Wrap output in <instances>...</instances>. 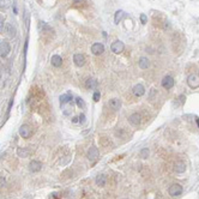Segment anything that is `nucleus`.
Listing matches in <instances>:
<instances>
[{"mask_svg": "<svg viewBox=\"0 0 199 199\" xmlns=\"http://www.w3.org/2000/svg\"><path fill=\"white\" fill-rule=\"evenodd\" d=\"M4 27H5V21H4V17H3V16H0V34L3 33Z\"/></svg>", "mask_w": 199, "mask_h": 199, "instance_id": "28", "label": "nucleus"}, {"mask_svg": "<svg viewBox=\"0 0 199 199\" xmlns=\"http://www.w3.org/2000/svg\"><path fill=\"white\" fill-rule=\"evenodd\" d=\"M85 86H86L88 89H95V88L97 86V82H96L95 79H92V78H89V79H86V82H85Z\"/></svg>", "mask_w": 199, "mask_h": 199, "instance_id": "22", "label": "nucleus"}, {"mask_svg": "<svg viewBox=\"0 0 199 199\" xmlns=\"http://www.w3.org/2000/svg\"><path fill=\"white\" fill-rule=\"evenodd\" d=\"M139 156H140L142 158H148V156H149V149H148V148L142 149L140 152H139Z\"/></svg>", "mask_w": 199, "mask_h": 199, "instance_id": "24", "label": "nucleus"}, {"mask_svg": "<svg viewBox=\"0 0 199 199\" xmlns=\"http://www.w3.org/2000/svg\"><path fill=\"white\" fill-rule=\"evenodd\" d=\"M78 119H79V123H84V121H85V117H84L83 114H82V115H80Z\"/></svg>", "mask_w": 199, "mask_h": 199, "instance_id": "30", "label": "nucleus"}, {"mask_svg": "<svg viewBox=\"0 0 199 199\" xmlns=\"http://www.w3.org/2000/svg\"><path fill=\"white\" fill-rule=\"evenodd\" d=\"M41 168H42V164H41V162H39V161H33V162H30V164H29V169H30L31 172H39V170H41Z\"/></svg>", "mask_w": 199, "mask_h": 199, "instance_id": "19", "label": "nucleus"}, {"mask_svg": "<svg viewBox=\"0 0 199 199\" xmlns=\"http://www.w3.org/2000/svg\"><path fill=\"white\" fill-rule=\"evenodd\" d=\"M73 1H74L76 4H78V3H80V1H82V0H73Z\"/></svg>", "mask_w": 199, "mask_h": 199, "instance_id": "32", "label": "nucleus"}, {"mask_svg": "<svg viewBox=\"0 0 199 199\" xmlns=\"http://www.w3.org/2000/svg\"><path fill=\"white\" fill-rule=\"evenodd\" d=\"M76 103H77V106H78L80 109H84V108H85V103H84V101H83L80 97H77V98H76Z\"/></svg>", "mask_w": 199, "mask_h": 199, "instance_id": "25", "label": "nucleus"}, {"mask_svg": "<svg viewBox=\"0 0 199 199\" xmlns=\"http://www.w3.org/2000/svg\"><path fill=\"white\" fill-rule=\"evenodd\" d=\"M109 107L112 108V109H114V111H118V109H120V107H121V101L119 98H117V97H114V98H112V100H109Z\"/></svg>", "mask_w": 199, "mask_h": 199, "instance_id": "13", "label": "nucleus"}, {"mask_svg": "<svg viewBox=\"0 0 199 199\" xmlns=\"http://www.w3.org/2000/svg\"><path fill=\"white\" fill-rule=\"evenodd\" d=\"M140 21H142V23H143V24H145V23H146V21H148V17H146V15L142 13V15H140Z\"/></svg>", "mask_w": 199, "mask_h": 199, "instance_id": "29", "label": "nucleus"}, {"mask_svg": "<svg viewBox=\"0 0 199 199\" xmlns=\"http://www.w3.org/2000/svg\"><path fill=\"white\" fill-rule=\"evenodd\" d=\"M195 120H197V123H198V126H199V119H198V118H197V119H195Z\"/></svg>", "mask_w": 199, "mask_h": 199, "instance_id": "33", "label": "nucleus"}, {"mask_svg": "<svg viewBox=\"0 0 199 199\" xmlns=\"http://www.w3.org/2000/svg\"><path fill=\"white\" fill-rule=\"evenodd\" d=\"M132 92H133L134 96L140 97V96H143L145 94V89H144V86L142 84H136L133 86V89H132Z\"/></svg>", "mask_w": 199, "mask_h": 199, "instance_id": "11", "label": "nucleus"}, {"mask_svg": "<svg viewBox=\"0 0 199 199\" xmlns=\"http://www.w3.org/2000/svg\"><path fill=\"white\" fill-rule=\"evenodd\" d=\"M91 52L94 55H101L105 52V46L102 43H94L91 46Z\"/></svg>", "mask_w": 199, "mask_h": 199, "instance_id": "9", "label": "nucleus"}, {"mask_svg": "<svg viewBox=\"0 0 199 199\" xmlns=\"http://www.w3.org/2000/svg\"><path fill=\"white\" fill-rule=\"evenodd\" d=\"M31 133H33V131H31V128H30L28 125L21 126V128H19V134H21V137H23V138H29V137L31 136Z\"/></svg>", "mask_w": 199, "mask_h": 199, "instance_id": "10", "label": "nucleus"}, {"mask_svg": "<svg viewBox=\"0 0 199 199\" xmlns=\"http://www.w3.org/2000/svg\"><path fill=\"white\" fill-rule=\"evenodd\" d=\"M17 155H18L19 157H28V156L30 155V150H28L27 148H18Z\"/></svg>", "mask_w": 199, "mask_h": 199, "instance_id": "20", "label": "nucleus"}, {"mask_svg": "<svg viewBox=\"0 0 199 199\" xmlns=\"http://www.w3.org/2000/svg\"><path fill=\"white\" fill-rule=\"evenodd\" d=\"M50 61H52V65H53L54 67H60L61 64H62V59H61V56H60V55H56V54L52 56Z\"/></svg>", "mask_w": 199, "mask_h": 199, "instance_id": "18", "label": "nucleus"}, {"mask_svg": "<svg viewBox=\"0 0 199 199\" xmlns=\"http://www.w3.org/2000/svg\"><path fill=\"white\" fill-rule=\"evenodd\" d=\"M124 48H125V45H124L121 41H115V42H113L112 46H111L112 52L115 53V54H120V53L124 50Z\"/></svg>", "mask_w": 199, "mask_h": 199, "instance_id": "6", "label": "nucleus"}, {"mask_svg": "<svg viewBox=\"0 0 199 199\" xmlns=\"http://www.w3.org/2000/svg\"><path fill=\"white\" fill-rule=\"evenodd\" d=\"M10 43L7 40H1L0 41V58H6L10 53Z\"/></svg>", "mask_w": 199, "mask_h": 199, "instance_id": "1", "label": "nucleus"}, {"mask_svg": "<svg viewBox=\"0 0 199 199\" xmlns=\"http://www.w3.org/2000/svg\"><path fill=\"white\" fill-rule=\"evenodd\" d=\"M128 123L132 125V126H139L140 123H142V117L140 114L138 113H133L128 117Z\"/></svg>", "mask_w": 199, "mask_h": 199, "instance_id": "7", "label": "nucleus"}, {"mask_svg": "<svg viewBox=\"0 0 199 199\" xmlns=\"http://www.w3.org/2000/svg\"><path fill=\"white\" fill-rule=\"evenodd\" d=\"M4 30H5V34L10 37V39H13L16 37V28L11 24V23H5V27H4Z\"/></svg>", "mask_w": 199, "mask_h": 199, "instance_id": "5", "label": "nucleus"}, {"mask_svg": "<svg viewBox=\"0 0 199 199\" xmlns=\"http://www.w3.org/2000/svg\"><path fill=\"white\" fill-rule=\"evenodd\" d=\"M4 185H5V180L3 177H0V187H3Z\"/></svg>", "mask_w": 199, "mask_h": 199, "instance_id": "31", "label": "nucleus"}, {"mask_svg": "<svg viewBox=\"0 0 199 199\" xmlns=\"http://www.w3.org/2000/svg\"><path fill=\"white\" fill-rule=\"evenodd\" d=\"M95 182H96V185H97V186L103 187V186H106V183H107V176H106V175H103V174L98 175V176L96 177Z\"/></svg>", "mask_w": 199, "mask_h": 199, "instance_id": "17", "label": "nucleus"}, {"mask_svg": "<svg viewBox=\"0 0 199 199\" xmlns=\"http://www.w3.org/2000/svg\"><path fill=\"white\" fill-rule=\"evenodd\" d=\"M100 156V152H98V149L95 148V146H91L88 151V160L90 162H95Z\"/></svg>", "mask_w": 199, "mask_h": 199, "instance_id": "4", "label": "nucleus"}, {"mask_svg": "<svg viewBox=\"0 0 199 199\" xmlns=\"http://www.w3.org/2000/svg\"><path fill=\"white\" fill-rule=\"evenodd\" d=\"M124 199H127V198H124Z\"/></svg>", "mask_w": 199, "mask_h": 199, "instance_id": "34", "label": "nucleus"}, {"mask_svg": "<svg viewBox=\"0 0 199 199\" xmlns=\"http://www.w3.org/2000/svg\"><path fill=\"white\" fill-rule=\"evenodd\" d=\"M168 193H169V195H172V197H177V195H180V194L182 193V186L179 185V183H174V185H172V186L169 187Z\"/></svg>", "mask_w": 199, "mask_h": 199, "instance_id": "3", "label": "nucleus"}, {"mask_svg": "<svg viewBox=\"0 0 199 199\" xmlns=\"http://www.w3.org/2000/svg\"><path fill=\"white\" fill-rule=\"evenodd\" d=\"M73 61H74V65H76V66L82 67V66H84V64H85V56H84L83 54H74Z\"/></svg>", "mask_w": 199, "mask_h": 199, "instance_id": "12", "label": "nucleus"}, {"mask_svg": "<svg viewBox=\"0 0 199 199\" xmlns=\"http://www.w3.org/2000/svg\"><path fill=\"white\" fill-rule=\"evenodd\" d=\"M11 5V0H0V10H7Z\"/></svg>", "mask_w": 199, "mask_h": 199, "instance_id": "23", "label": "nucleus"}, {"mask_svg": "<svg viewBox=\"0 0 199 199\" xmlns=\"http://www.w3.org/2000/svg\"><path fill=\"white\" fill-rule=\"evenodd\" d=\"M138 65H139V67H140L142 70H146V68H149V66H150V60H149L148 58H145V56H142V58L139 59V61H138Z\"/></svg>", "mask_w": 199, "mask_h": 199, "instance_id": "15", "label": "nucleus"}, {"mask_svg": "<svg viewBox=\"0 0 199 199\" xmlns=\"http://www.w3.org/2000/svg\"><path fill=\"white\" fill-rule=\"evenodd\" d=\"M155 96H157V90H156V89H151L150 95H149V100H150V101H154Z\"/></svg>", "mask_w": 199, "mask_h": 199, "instance_id": "26", "label": "nucleus"}, {"mask_svg": "<svg viewBox=\"0 0 199 199\" xmlns=\"http://www.w3.org/2000/svg\"><path fill=\"white\" fill-rule=\"evenodd\" d=\"M125 17V12L124 11H117L115 12V16H114V22H115V24H119L120 22H121V19Z\"/></svg>", "mask_w": 199, "mask_h": 199, "instance_id": "21", "label": "nucleus"}, {"mask_svg": "<svg viewBox=\"0 0 199 199\" xmlns=\"http://www.w3.org/2000/svg\"><path fill=\"white\" fill-rule=\"evenodd\" d=\"M59 100H60V106H65L66 103L71 102V100H72V95H71L70 92L64 94V95H61V96L59 97Z\"/></svg>", "mask_w": 199, "mask_h": 199, "instance_id": "14", "label": "nucleus"}, {"mask_svg": "<svg viewBox=\"0 0 199 199\" xmlns=\"http://www.w3.org/2000/svg\"><path fill=\"white\" fill-rule=\"evenodd\" d=\"M92 98H94V101H95V102H98V101H100V98H101V94H100V91H95Z\"/></svg>", "mask_w": 199, "mask_h": 199, "instance_id": "27", "label": "nucleus"}, {"mask_svg": "<svg viewBox=\"0 0 199 199\" xmlns=\"http://www.w3.org/2000/svg\"><path fill=\"white\" fill-rule=\"evenodd\" d=\"M174 170H175L176 173H179V174H182V173L186 172V164H185L183 162L179 161V162L175 163V166H174Z\"/></svg>", "mask_w": 199, "mask_h": 199, "instance_id": "16", "label": "nucleus"}, {"mask_svg": "<svg viewBox=\"0 0 199 199\" xmlns=\"http://www.w3.org/2000/svg\"><path fill=\"white\" fill-rule=\"evenodd\" d=\"M162 86L167 90L172 89L174 86V78L172 76H166L163 79H162Z\"/></svg>", "mask_w": 199, "mask_h": 199, "instance_id": "8", "label": "nucleus"}, {"mask_svg": "<svg viewBox=\"0 0 199 199\" xmlns=\"http://www.w3.org/2000/svg\"><path fill=\"white\" fill-rule=\"evenodd\" d=\"M187 84H188V86L192 88V89L198 88V86H199V76L195 74V73L189 74L188 78H187Z\"/></svg>", "mask_w": 199, "mask_h": 199, "instance_id": "2", "label": "nucleus"}]
</instances>
